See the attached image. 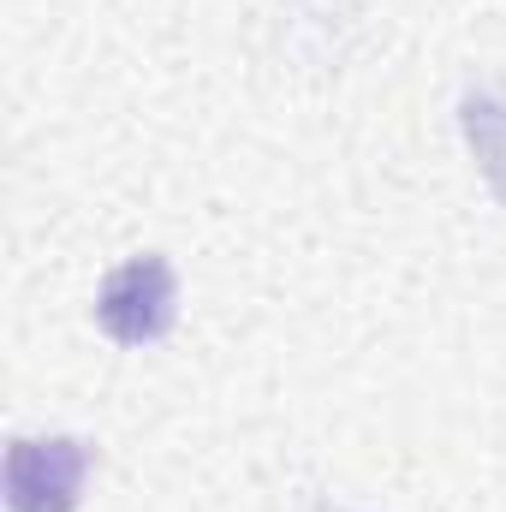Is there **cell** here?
Masks as SVG:
<instances>
[{"instance_id":"3","label":"cell","mask_w":506,"mask_h":512,"mask_svg":"<svg viewBox=\"0 0 506 512\" xmlns=\"http://www.w3.org/2000/svg\"><path fill=\"white\" fill-rule=\"evenodd\" d=\"M459 131L489 179V191L501 197L506 209V84H483V90H465L459 96Z\"/></svg>"},{"instance_id":"1","label":"cell","mask_w":506,"mask_h":512,"mask_svg":"<svg viewBox=\"0 0 506 512\" xmlns=\"http://www.w3.org/2000/svg\"><path fill=\"white\" fill-rule=\"evenodd\" d=\"M96 322L114 346H155L179 322V274L155 251L120 262L96 292Z\"/></svg>"},{"instance_id":"2","label":"cell","mask_w":506,"mask_h":512,"mask_svg":"<svg viewBox=\"0 0 506 512\" xmlns=\"http://www.w3.org/2000/svg\"><path fill=\"white\" fill-rule=\"evenodd\" d=\"M90 465H96V453L78 435H18L6 447V471H0L6 507L12 512H78Z\"/></svg>"}]
</instances>
